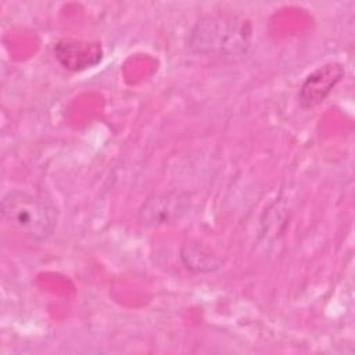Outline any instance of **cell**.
Listing matches in <instances>:
<instances>
[{
    "label": "cell",
    "instance_id": "6da1fadb",
    "mask_svg": "<svg viewBox=\"0 0 355 355\" xmlns=\"http://www.w3.org/2000/svg\"><path fill=\"white\" fill-rule=\"evenodd\" d=\"M3 223L33 243L46 241L55 230L58 212L53 202L40 196L11 190L1 198Z\"/></svg>",
    "mask_w": 355,
    "mask_h": 355
},
{
    "label": "cell",
    "instance_id": "7a4b0ae2",
    "mask_svg": "<svg viewBox=\"0 0 355 355\" xmlns=\"http://www.w3.org/2000/svg\"><path fill=\"white\" fill-rule=\"evenodd\" d=\"M250 21L233 15H207L191 31L189 44L201 54L236 57L247 51L251 43Z\"/></svg>",
    "mask_w": 355,
    "mask_h": 355
},
{
    "label": "cell",
    "instance_id": "3957f363",
    "mask_svg": "<svg viewBox=\"0 0 355 355\" xmlns=\"http://www.w3.org/2000/svg\"><path fill=\"white\" fill-rule=\"evenodd\" d=\"M345 75L341 62H326L313 69L302 82L298 90V104L304 110H311L323 103Z\"/></svg>",
    "mask_w": 355,
    "mask_h": 355
},
{
    "label": "cell",
    "instance_id": "277c9868",
    "mask_svg": "<svg viewBox=\"0 0 355 355\" xmlns=\"http://www.w3.org/2000/svg\"><path fill=\"white\" fill-rule=\"evenodd\" d=\"M53 51L60 65L72 72L98 65L104 55L101 43L78 39H61L54 44Z\"/></svg>",
    "mask_w": 355,
    "mask_h": 355
},
{
    "label": "cell",
    "instance_id": "5b68a950",
    "mask_svg": "<svg viewBox=\"0 0 355 355\" xmlns=\"http://www.w3.org/2000/svg\"><path fill=\"white\" fill-rule=\"evenodd\" d=\"M180 258L186 268L194 272H214L222 266L220 259L200 243L183 244Z\"/></svg>",
    "mask_w": 355,
    "mask_h": 355
}]
</instances>
